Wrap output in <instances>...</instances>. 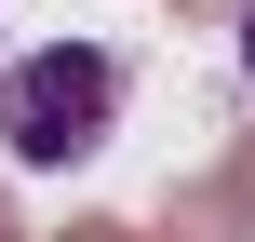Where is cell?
<instances>
[{
	"mask_svg": "<svg viewBox=\"0 0 255 242\" xmlns=\"http://www.w3.org/2000/svg\"><path fill=\"white\" fill-rule=\"evenodd\" d=\"M67 242H134V229H108V216H94V229H67Z\"/></svg>",
	"mask_w": 255,
	"mask_h": 242,
	"instance_id": "obj_2",
	"label": "cell"
},
{
	"mask_svg": "<svg viewBox=\"0 0 255 242\" xmlns=\"http://www.w3.org/2000/svg\"><path fill=\"white\" fill-rule=\"evenodd\" d=\"M0 242H13V216H0Z\"/></svg>",
	"mask_w": 255,
	"mask_h": 242,
	"instance_id": "obj_4",
	"label": "cell"
},
{
	"mask_svg": "<svg viewBox=\"0 0 255 242\" xmlns=\"http://www.w3.org/2000/svg\"><path fill=\"white\" fill-rule=\"evenodd\" d=\"M242 67H255V0H242Z\"/></svg>",
	"mask_w": 255,
	"mask_h": 242,
	"instance_id": "obj_3",
	"label": "cell"
},
{
	"mask_svg": "<svg viewBox=\"0 0 255 242\" xmlns=\"http://www.w3.org/2000/svg\"><path fill=\"white\" fill-rule=\"evenodd\" d=\"M108 121H121V54L40 40V54L0 67V135H13V162H81V148H108Z\"/></svg>",
	"mask_w": 255,
	"mask_h": 242,
	"instance_id": "obj_1",
	"label": "cell"
}]
</instances>
